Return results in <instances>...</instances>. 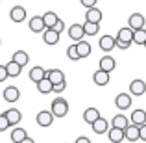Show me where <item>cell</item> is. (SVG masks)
Instances as JSON below:
<instances>
[{"label":"cell","mask_w":146,"mask_h":143,"mask_svg":"<svg viewBox=\"0 0 146 143\" xmlns=\"http://www.w3.org/2000/svg\"><path fill=\"white\" fill-rule=\"evenodd\" d=\"M91 128H93V132L94 134H107L109 132V123H107V119H104V117H100L96 119V121L91 125Z\"/></svg>","instance_id":"cell-10"},{"label":"cell","mask_w":146,"mask_h":143,"mask_svg":"<svg viewBox=\"0 0 146 143\" xmlns=\"http://www.w3.org/2000/svg\"><path fill=\"white\" fill-rule=\"evenodd\" d=\"M115 106L118 110H128L131 106V93H118L115 99Z\"/></svg>","instance_id":"cell-7"},{"label":"cell","mask_w":146,"mask_h":143,"mask_svg":"<svg viewBox=\"0 0 146 143\" xmlns=\"http://www.w3.org/2000/svg\"><path fill=\"white\" fill-rule=\"evenodd\" d=\"M13 61H17L21 67H24V65H28V61H30V56H28V52H24V50H17V52L13 54V58H11Z\"/></svg>","instance_id":"cell-28"},{"label":"cell","mask_w":146,"mask_h":143,"mask_svg":"<svg viewBox=\"0 0 146 143\" xmlns=\"http://www.w3.org/2000/svg\"><path fill=\"white\" fill-rule=\"evenodd\" d=\"M129 93H131L133 97H141L146 93V82H143V80H133L131 84H129Z\"/></svg>","instance_id":"cell-11"},{"label":"cell","mask_w":146,"mask_h":143,"mask_svg":"<svg viewBox=\"0 0 146 143\" xmlns=\"http://www.w3.org/2000/svg\"><path fill=\"white\" fill-rule=\"evenodd\" d=\"M43 41H44V45H48V47L57 45L59 43V32H56L54 28H46L43 32Z\"/></svg>","instance_id":"cell-6"},{"label":"cell","mask_w":146,"mask_h":143,"mask_svg":"<svg viewBox=\"0 0 146 143\" xmlns=\"http://www.w3.org/2000/svg\"><path fill=\"white\" fill-rule=\"evenodd\" d=\"M107 138H109L111 143H120L122 140H126V132L122 128H115V126H111V130L107 132Z\"/></svg>","instance_id":"cell-13"},{"label":"cell","mask_w":146,"mask_h":143,"mask_svg":"<svg viewBox=\"0 0 146 143\" xmlns=\"http://www.w3.org/2000/svg\"><path fill=\"white\" fill-rule=\"evenodd\" d=\"M129 125H131V121H129L126 115H122V113H118V115H115V117H113V126H115V128L126 130Z\"/></svg>","instance_id":"cell-24"},{"label":"cell","mask_w":146,"mask_h":143,"mask_svg":"<svg viewBox=\"0 0 146 143\" xmlns=\"http://www.w3.org/2000/svg\"><path fill=\"white\" fill-rule=\"evenodd\" d=\"M54 30L61 34V32H63V30H65V22H63V21H61V19H59V21L56 22V26H54Z\"/></svg>","instance_id":"cell-39"},{"label":"cell","mask_w":146,"mask_h":143,"mask_svg":"<svg viewBox=\"0 0 146 143\" xmlns=\"http://www.w3.org/2000/svg\"><path fill=\"white\" fill-rule=\"evenodd\" d=\"M133 34H135V32H133L129 26H124V28L118 30L117 39H118V41H128V43H133Z\"/></svg>","instance_id":"cell-23"},{"label":"cell","mask_w":146,"mask_h":143,"mask_svg":"<svg viewBox=\"0 0 146 143\" xmlns=\"http://www.w3.org/2000/svg\"><path fill=\"white\" fill-rule=\"evenodd\" d=\"M102 115H100V111H98V108H87L85 111H83V121L85 123H89V125H93L96 119H100Z\"/></svg>","instance_id":"cell-20"},{"label":"cell","mask_w":146,"mask_h":143,"mask_svg":"<svg viewBox=\"0 0 146 143\" xmlns=\"http://www.w3.org/2000/svg\"><path fill=\"white\" fill-rule=\"evenodd\" d=\"M50 111H52L57 119L65 117V115L68 113V102L63 99V97H56V99L52 100V110Z\"/></svg>","instance_id":"cell-1"},{"label":"cell","mask_w":146,"mask_h":143,"mask_svg":"<svg viewBox=\"0 0 146 143\" xmlns=\"http://www.w3.org/2000/svg\"><path fill=\"white\" fill-rule=\"evenodd\" d=\"M21 99V89L17 86H7L4 89V100L6 102H17Z\"/></svg>","instance_id":"cell-8"},{"label":"cell","mask_w":146,"mask_h":143,"mask_svg":"<svg viewBox=\"0 0 146 143\" xmlns=\"http://www.w3.org/2000/svg\"><path fill=\"white\" fill-rule=\"evenodd\" d=\"M128 26L135 32V30H143L146 28V21H144V15H141V13H131L129 15V19H128Z\"/></svg>","instance_id":"cell-3"},{"label":"cell","mask_w":146,"mask_h":143,"mask_svg":"<svg viewBox=\"0 0 146 143\" xmlns=\"http://www.w3.org/2000/svg\"><path fill=\"white\" fill-rule=\"evenodd\" d=\"M141 140H143V141H146V125H143V126H141Z\"/></svg>","instance_id":"cell-41"},{"label":"cell","mask_w":146,"mask_h":143,"mask_svg":"<svg viewBox=\"0 0 146 143\" xmlns=\"http://www.w3.org/2000/svg\"><path fill=\"white\" fill-rule=\"evenodd\" d=\"M85 21L89 22H100L102 21V11L98 9V7H89L85 13Z\"/></svg>","instance_id":"cell-25"},{"label":"cell","mask_w":146,"mask_h":143,"mask_svg":"<svg viewBox=\"0 0 146 143\" xmlns=\"http://www.w3.org/2000/svg\"><path fill=\"white\" fill-rule=\"evenodd\" d=\"M83 36H87V34H85V28H83V24H76V22H74V24L68 28V37H70L74 43L82 41Z\"/></svg>","instance_id":"cell-4"},{"label":"cell","mask_w":146,"mask_h":143,"mask_svg":"<svg viewBox=\"0 0 146 143\" xmlns=\"http://www.w3.org/2000/svg\"><path fill=\"white\" fill-rule=\"evenodd\" d=\"M65 89H67V82H61V84H54V93L61 95V93H63Z\"/></svg>","instance_id":"cell-35"},{"label":"cell","mask_w":146,"mask_h":143,"mask_svg":"<svg viewBox=\"0 0 146 143\" xmlns=\"http://www.w3.org/2000/svg\"><path fill=\"white\" fill-rule=\"evenodd\" d=\"M28 76H30V80H32L33 84H39L43 78H46V71H44V69L41 67V65H35V67L30 69Z\"/></svg>","instance_id":"cell-9"},{"label":"cell","mask_w":146,"mask_h":143,"mask_svg":"<svg viewBox=\"0 0 146 143\" xmlns=\"http://www.w3.org/2000/svg\"><path fill=\"white\" fill-rule=\"evenodd\" d=\"M80 2H82V6L85 7V9H89V7H96L98 0H80Z\"/></svg>","instance_id":"cell-36"},{"label":"cell","mask_w":146,"mask_h":143,"mask_svg":"<svg viewBox=\"0 0 146 143\" xmlns=\"http://www.w3.org/2000/svg\"><path fill=\"white\" fill-rule=\"evenodd\" d=\"M133 43L135 45H146V28L135 30V34H133Z\"/></svg>","instance_id":"cell-32"},{"label":"cell","mask_w":146,"mask_h":143,"mask_svg":"<svg viewBox=\"0 0 146 143\" xmlns=\"http://www.w3.org/2000/svg\"><path fill=\"white\" fill-rule=\"evenodd\" d=\"M9 17H11V21H13V22H22L26 19V9L22 6H15V7H11Z\"/></svg>","instance_id":"cell-15"},{"label":"cell","mask_w":146,"mask_h":143,"mask_svg":"<svg viewBox=\"0 0 146 143\" xmlns=\"http://www.w3.org/2000/svg\"><path fill=\"white\" fill-rule=\"evenodd\" d=\"M4 113H6V117L9 119L11 126H17L19 123L22 121V113H21V110H17V108H9V110L4 111Z\"/></svg>","instance_id":"cell-14"},{"label":"cell","mask_w":146,"mask_h":143,"mask_svg":"<svg viewBox=\"0 0 146 143\" xmlns=\"http://www.w3.org/2000/svg\"><path fill=\"white\" fill-rule=\"evenodd\" d=\"M28 138V132H26L24 128H21V126H15L13 130H11V141L13 143H22Z\"/></svg>","instance_id":"cell-22"},{"label":"cell","mask_w":146,"mask_h":143,"mask_svg":"<svg viewBox=\"0 0 146 143\" xmlns=\"http://www.w3.org/2000/svg\"><path fill=\"white\" fill-rule=\"evenodd\" d=\"M129 121H131L133 125H137V126L146 125V111H144V110H133Z\"/></svg>","instance_id":"cell-17"},{"label":"cell","mask_w":146,"mask_h":143,"mask_svg":"<svg viewBox=\"0 0 146 143\" xmlns=\"http://www.w3.org/2000/svg\"><path fill=\"white\" fill-rule=\"evenodd\" d=\"M54 117H56V115L52 113V111H46V110H43V111H39V113H37V125L39 126H43V128H46V126H50L54 123Z\"/></svg>","instance_id":"cell-5"},{"label":"cell","mask_w":146,"mask_h":143,"mask_svg":"<svg viewBox=\"0 0 146 143\" xmlns=\"http://www.w3.org/2000/svg\"><path fill=\"white\" fill-rule=\"evenodd\" d=\"M98 45H100V48H102L104 52H109V50H113L115 47H117V37H113V36H102Z\"/></svg>","instance_id":"cell-12"},{"label":"cell","mask_w":146,"mask_h":143,"mask_svg":"<svg viewBox=\"0 0 146 143\" xmlns=\"http://www.w3.org/2000/svg\"><path fill=\"white\" fill-rule=\"evenodd\" d=\"M22 143H35V141H33V140H32V138H30V136H28V138H26V140H24V141H22Z\"/></svg>","instance_id":"cell-42"},{"label":"cell","mask_w":146,"mask_h":143,"mask_svg":"<svg viewBox=\"0 0 146 143\" xmlns=\"http://www.w3.org/2000/svg\"><path fill=\"white\" fill-rule=\"evenodd\" d=\"M46 78L52 80V84H61L65 82V75L61 69H48L46 71Z\"/></svg>","instance_id":"cell-19"},{"label":"cell","mask_w":146,"mask_h":143,"mask_svg":"<svg viewBox=\"0 0 146 143\" xmlns=\"http://www.w3.org/2000/svg\"><path fill=\"white\" fill-rule=\"evenodd\" d=\"M129 47H131V43H128V41H118L117 39V48L126 50V48H129Z\"/></svg>","instance_id":"cell-38"},{"label":"cell","mask_w":146,"mask_h":143,"mask_svg":"<svg viewBox=\"0 0 146 143\" xmlns=\"http://www.w3.org/2000/svg\"><path fill=\"white\" fill-rule=\"evenodd\" d=\"M74 143H91V140H89L87 136H80V138H76Z\"/></svg>","instance_id":"cell-40"},{"label":"cell","mask_w":146,"mask_h":143,"mask_svg":"<svg viewBox=\"0 0 146 143\" xmlns=\"http://www.w3.org/2000/svg\"><path fill=\"white\" fill-rule=\"evenodd\" d=\"M67 56H68V60H72V61L82 60V58H80V52H78V47H76V43L70 45V47L67 48Z\"/></svg>","instance_id":"cell-33"},{"label":"cell","mask_w":146,"mask_h":143,"mask_svg":"<svg viewBox=\"0 0 146 143\" xmlns=\"http://www.w3.org/2000/svg\"><path fill=\"white\" fill-rule=\"evenodd\" d=\"M76 47H78V52H80V58H87V56H91V52H93V48H91V43H87V41H78L76 43Z\"/></svg>","instance_id":"cell-26"},{"label":"cell","mask_w":146,"mask_h":143,"mask_svg":"<svg viewBox=\"0 0 146 143\" xmlns=\"http://www.w3.org/2000/svg\"><path fill=\"white\" fill-rule=\"evenodd\" d=\"M28 28L32 30L33 34H43L44 30H46V24H44V19H43V15H35V17H32V19H30V22H28Z\"/></svg>","instance_id":"cell-2"},{"label":"cell","mask_w":146,"mask_h":143,"mask_svg":"<svg viewBox=\"0 0 146 143\" xmlns=\"http://www.w3.org/2000/svg\"><path fill=\"white\" fill-rule=\"evenodd\" d=\"M144 47H146V45H144Z\"/></svg>","instance_id":"cell-43"},{"label":"cell","mask_w":146,"mask_h":143,"mask_svg":"<svg viewBox=\"0 0 146 143\" xmlns=\"http://www.w3.org/2000/svg\"><path fill=\"white\" fill-rule=\"evenodd\" d=\"M11 126L9 119L6 117V113H0V132H4V130H7Z\"/></svg>","instance_id":"cell-34"},{"label":"cell","mask_w":146,"mask_h":143,"mask_svg":"<svg viewBox=\"0 0 146 143\" xmlns=\"http://www.w3.org/2000/svg\"><path fill=\"white\" fill-rule=\"evenodd\" d=\"M37 91H39V93H43V95H46V93H50V91H54L52 80H50V78H43L39 84H37Z\"/></svg>","instance_id":"cell-27"},{"label":"cell","mask_w":146,"mask_h":143,"mask_svg":"<svg viewBox=\"0 0 146 143\" xmlns=\"http://www.w3.org/2000/svg\"><path fill=\"white\" fill-rule=\"evenodd\" d=\"M6 67H7V75H9L11 78H17V76L21 75V71H22V67L17 63V61H13V60H11V61H7V63H6Z\"/></svg>","instance_id":"cell-29"},{"label":"cell","mask_w":146,"mask_h":143,"mask_svg":"<svg viewBox=\"0 0 146 143\" xmlns=\"http://www.w3.org/2000/svg\"><path fill=\"white\" fill-rule=\"evenodd\" d=\"M43 19H44V24H46V28H54V26H56V22L59 21V17H57L54 11H46V13L43 15Z\"/></svg>","instance_id":"cell-30"},{"label":"cell","mask_w":146,"mask_h":143,"mask_svg":"<svg viewBox=\"0 0 146 143\" xmlns=\"http://www.w3.org/2000/svg\"><path fill=\"white\" fill-rule=\"evenodd\" d=\"M83 28H85V34H87V36H96L98 30H100V22H89V21H85Z\"/></svg>","instance_id":"cell-31"},{"label":"cell","mask_w":146,"mask_h":143,"mask_svg":"<svg viewBox=\"0 0 146 143\" xmlns=\"http://www.w3.org/2000/svg\"><path fill=\"white\" fill-rule=\"evenodd\" d=\"M6 78H9V75H7V67H6V65H0V82H4Z\"/></svg>","instance_id":"cell-37"},{"label":"cell","mask_w":146,"mask_h":143,"mask_svg":"<svg viewBox=\"0 0 146 143\" xmlns=\"http://www.w3.org/2000/svg\"><path fill=\"white\" fill-rule=\"evenodd\" d=\"M124 132H126V140H128V141H137V140H141V126L133 125V123L124 130Z\"/></svg>","instance_id":"cell-16"},{"label":"cell","mask_w":146,"mask_h":143,"mask_svg":"<svg viewBox=\"0 0 146 143\" xmlns=\"http://www.w3.org/2000/svg\"><path fill=\"white\" fill-rule=\"evenodd\" d=\"M93 80H94V84H96V86H107V84H109V73L98 69V71L93 75Z\"/></svg>","instance_id":"cell-21"},{"label":"cell","mask_w":146,"mask_h":143,"mask_svg":"<svg viewBox=\"0 0 146 143\" xmlns=\"http://www.w3.org/2000/svg\"><path fill=\"white\" fill-rule=\"evenodd\" d=\"M115 67H117V61H115V58H111V56H104L102 60H100V69L102 71H106V73H111V71H115Z\"/></svg>","instance_id":"cell-18"}]
</instances>
